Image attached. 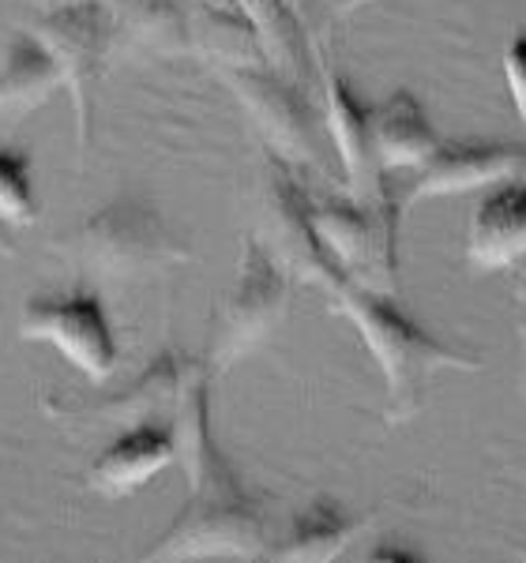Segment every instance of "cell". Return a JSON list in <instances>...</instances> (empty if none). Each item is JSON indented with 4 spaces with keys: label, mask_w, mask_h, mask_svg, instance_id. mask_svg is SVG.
<instances>
[{
    "label": "cell",
    "mask_w": 526,
    "mask_h": 563,
    "mask_svg": "<svg viewBox=\"0 0 526 563\" xmlns=\"http://www.w3.org/2000/svg\"><path fill=\"white\" fill-rule=\"evenodd\" d=\"M335 312L347 320L353 331L361 334L365 350L373 353V361L384 372L387 387V421L403 424L410 417L421 413L425 395H429L432 376L443 368H462L478 372L482 357L456 346H443L440 339H432L421 323H414L403 308L395 305V297L365 289L350 278H331L324 286Z\"/></svg>",
    "instance_id": "1"
},
{
    "label": "cell",
    "mask_w": 526,
    "mask_h": 563,
    "mask_svg": "<svg viewBox=\"0 0 526 563\" xmlns=\"http://www.w3.org/2000/svg\"><path fill=\"white\" fill-rule=\"evenodd\" d=\"M188 504L143 560H263L271 526L263 507L241 488L219 448L185 466Z\"/></svg>",
    "instance_id": "2"
},
{
    "label": "cell",
    "mask_w": 526,
    "mask_h": 563,
    "mask_svg": "<svg viewBox=\"0 0 526 563\" xmlns=\"http://www.w3.org/2000/svg\"><path fill=\"white\" fill-rule=\"evenodd\" d=\"M68 252L98 278L113 282L158 275L193 256L188 244L162 222V214L135 199H113L102 211L84 218L72 230Z\"/></svg>",
    "instance_id": "3"
},
{
    "label": "cell",
    "mask_w": 526,
    "mask_h": 563,
    "mask_svg": "<svg viewBox=\"0 0 526 563\" xmlns=\"http://www.w3.org/2000/svg\"><path fill=\"white\" fill-rule=\"evenodd\" d=\"M294 286L297 282L267 256V249L252 238L241 244V267L238 282H233L230 297L219 308V323H215V339L207 350V368L211 376L230 372L241 365L244 357H252L278 327L286 323L289 305H294Z\"/></svg>",
    "instance_id": "4"
},
{
    "label": "cell",
    "mask_w": 526,
    "mask_h": 563,
    "mask_svg": "<svg viewBox=\"0 0 526 563\" xmlns=\"http://www.w3.org/2000/svg\"><path fill=\"white\" fill-rule=\"evenodd\" d=\"M308 218L320 249L328 252L342 278L365 289L395 297L398 294V214L369 211L353 199H316L308 196Z\"/></svg>",
    "instance_id": "5"
},
{
    "label": "cell",
    "mask_w": 526,
    "mask_h": 563,
    "mask_svg": "<svg viewBox=\"0 0 526 563\" xmlns=\"http://www.w3.org/2000/svg\"><path fill=\"white\" fill-rule=\"evenodd\" d=\"M31 34L42 42V49L53 57L61 79L72 95V113H76V140L79 151L90 147V87L102 71L106 53L113 49L117 31L106 0H68V4H50L39 20L31 23Z\"/></svg>",
    "instance_id": "6"
},
{
    "label": "cell",
    "mask_w": 526,
    "mask_h": 563,
    "mask_svg": "<svg viewBox=\"0 0 526 563\" xmlns=\"http://www.w3.org/2000/svg\"><path fill=\"white\" fill-rule=\"evenodd\" d=\"M20 339L45 342L76 372L95 384L117 372V334L106 305L90 289H72L61 297H31L20 308Z\"/></svg>",
    "instance_id": "7"
},
{
    "label": "cell",
    "mask_w": 526,
    "mask_h": 563,
    "mask_svg": "<svg viewBox=\"0 0 526 563\" xmlns=\"http://www.w3.org/2000/svg\"><path fill=\"white\" fill-rule=\"evenodd\" d=\"M252 238L294 282L324 289L331 278H339L328 252L316 241L313 218H308V188L302 185L297 169L275 154H267V174L260 188V225Z\"/></svg>",
    "instance_id": "8"
},
{
    "label": "cell",
    "mask_w": 526,
    "mask_h": 563,
    "mask_svg": "<svg viewBox=\"0 0 526 563\" xmlns=\"http://www.w3.org/2000/svg\"><path fill=\"white\" fill-rule=\"evenodd\" d=\"M226 87L256 124V132L267 143V154L283 158L297 174H324L320 143L313 129V109L302 98L297 84L271 68H222Z\"/></svg>",
    "instance_id": "9"
},
{
    "label": "cell",
    "mask_w": 526,
    "mask_h": 563,
    "mask_svg": "<svg viewBox=\"0 0 526 563\" xmlns=\"http://www.w3.org/2000/svg\"><path fill=\"white\" fill-rule=\"evenodd\" d=\"M207 361H196L180 350H162L147 368L124 384V390L102 398H50L42 395V410L61 421H79L90 429H132V424L151 421L154 413H169L177 406L180 390L196 372H204Z\"/></svg>",
    "instance_id": "10"
},
{
    "label": "cell",
    "mask_w": 526,
    "mask_h": 563,
    "mask_svg": "<svg viewBox=\"0 0 526 563\" xmlns=\"http://www.w3.org/2000/svg\"><path fill=\"white\" fill-rule=\"evenodd\" d=\"M324 76V124L339 151L342 174H347V196L353 203L369 207V211H395L392 192H387V177L376 162L373 151V132H369V109L358 102V95L350 90L347 76H339L328 60H320Z\"/></svg>",
    "instance_id": "11"
},
{
    "label": "cell",
    "mask_w": 526,
    "mask_h": 563,
    "mask_svg": "<svg viewBox=\"0 0 526 563\" xmlns=\"http://www.w3.org/2000/svg\"><path fill=\"white\" fill-rule=\"evenodd\" d=\"M523 154L526 151L512 147V143H440L437 154L417 169L403 207L482 192V188L501 185L507 177H519Z\"/></svg>",
    "instance_id": "12"
},
{
    "label": "cell",
    "mask_w": 526,
    "mask_h": 563,
    "mask_svg": "<svg viewBox=\"0 0 526 563\" xmlns=\"http://www.w3.org/2000/svg\"><path fill=\"white\" fill-rule=\"evenodd\" d=\"M462 260L474 275L512 271L526 260V177H507L482 196L470 214Z\"/></svg>",
    "instance_id": "13"
},
{
    "label": "cell",
    "mask_w": 526,
    "mask_h": 563,
    "mask_svg": "<svg viewBox=\"0 0 526 563\" xmlns=\"http://www.w3.org/2000/svg\"><path fill=\"white\" fill-rule=\"evenodd\" d=\"M177 462L174 451V432L169 424H132L121 429V435L102 451L87 470V488L106 499H124L140 493L143 485H151L158 474H166Z\"/></svg>",
    "instance_id": "14"
},
{
    "label": "cell",
    "mask_w": 526,
    "mask_h": 563,
    "mask_svg": "<svg viewBox=\"0 0 526 563\" xmlns=\"http://www.w3.org/2000/svg\"><path fill=\"white\" fill-rule=\"evenodd\" d=\"M65 87L53 57L31 31L12 34L0 60V132H12Z\"/></svg>",
    "instance_id": "15"
},
{
    "label": "cell",
    "mask_w": 526,
    "mask_h": 563,
    "mask_svg": "<svg viewBox=\"0 0 526 563\" xmlns=\"http://www.w3.org/2000/svg\"><path fill=\"white\" fill-rule=\"evenodd\" d=\"M369 132H373V151L384 174L392 169H421L437 154L440 135L425 117V106L410 90H395L384 106L369 109Z\"/></svg>",
    "instance_id": "16"
},
{
    "label": "cell",
    "mask_w": 526,
    "mask_h": 563,
    "mask_svg": "<svg viewBox=\"0 0 526 563\" xmlns=\"http://www.w3.org/2000/svg\"><path fill=\"white\" fill-rule=\"evenodd\" d=\"M117 38L154 57L193 53V0H106Z\"/></svg>",
    "instance_id": "17"
},
{
    "label": "cell",
    "mask_w": 526,
    "mask_h": 563,
    "mask_svg": "<svg viewBox=\"0 0 526 563\" xmlns=\"http://www.w3.org/2000/svg\"><path fill=\"white\" fill-rule=\"evenodd\" d=\"M193 53L222 68H267L260 34L233 4H193Z\"/></svg>",
    "instance_id": "18"
},
{
    "label": "cell",
    "mask_w": 526,
    "mask_h": 563,
    "mask_svg": "<svg viewBox=\"0 0 526 563\" xmlns=\"http://www.w3.org/2000/svg\"><path fill=\"white\" fill-rule=\"evenodd\" d=\"M238 8L252 20L263 45L267 68L286 76L289 84H302L308 68V34L305 20L289 0H238Z\"/></svg>",
    "instance_id": "19"
},
{
    "label": "cell",
    "mask_w": 526,
    "mask_h": 563,
    "mask_svg": "<svg viewBox=\"0 0 526 563\" xmlns=\"http://www.w3.org/2000/svg\"><path fill=\"white\" fill-rule=\"evenodd\" d=\"M365 530V522L347 519L328 499H313L302 515L294 519V526L286 530V538L278 544H271L267 556L271 560H335L350 549V541Z\"/></svg>",
    "instance_id": "20"
},
{
    "label": "cell",
    "mask_w": 526,
    "mask_h": 563,
    "mask_svg": "<svg viewBox=\"0 0 526 563\" xmlns=\"http://www.w3.org/2000/svg\"><path fill=\"white\" fill-rule=\"evenodd\" d=\"M39 218V196L31 180V158L20 151L0 147V222L31 225Z\"/></svg>",
    "instance_id": "21"
},
{
    "label": "cell",
    "mask_w": 526,
    "mask_h": 563,
    "mask_svg": "<svg viewBox=\"0 0 526 563\" xmlns=\"http://www.w3.org/2000/svg\"><path fill=\"white\" fill-rule=\"evenodd\" d=\"M504 79H507V90H512V102H515V113L526 121V31L515 34L504 49Z\"/></svg>",
    "instance_id": "22"
},
{
    "label": "cell",
    "mask_w": 526,
    "mask_h": 563,
    "mask_svg": "<svg viewBox=\"0 0 526 563\" xmlns=\"http://www.w3.org/2000/svg\"><path fill=\"white\" fill-rule=\"evenodd\" d=\"M512 301H515V327H519V342L526 350V260L512 267Z\"/></svg>",
    "instance_id": "23"
},
{
    "label": "cell",
    "mask_w": 526,
    "mask_h": 563,
    "mask_svg": "<svg viewBox=\"0 0 526 563\" xmlns=\"http://www.w3.org/2000/svg\"><path fill=\"white\" fill-rule=\"evenodd\" d=\"M15 252H20V244H15L12 225H4V222H0V260H12Z\"/></svg>",
    "instance_id": "24"
},
{
    "label": "cell",
    "mask_w": 526,
    "mask_h": 563,
    "mask_svg": "<svg viewBox=\"0 0 526 563\" xmlns=\"http://www.w3.org/2000/svg\"><path fill=\"white\" fill-rule=\"evenodd\" d=\"M369 4H376V0H335V12L353 15V12H361V8H369Z\"/></svg>",
    "instance_id": "25"
},
{
    "label": "cell",
    "mask_w": 526,
    "mask_h": 563,
    "mask_svg": "<svg viewBox=\"0 0 526 563\" xmlns=\"http://www.w3.org/2000/svg\"><path fill=\"white\" fill-rule=\"evenodd\" d=\"M289 4H294V8H297V15H302V20H305V12H308V0H289Z\"/></svg>",
    "instance_id": "26"
},
{
    "label": "cell",
    "mask_w": 526,
    "mask_h": 563,
    "mask_svg": "<svg viewBox=\"0 0 526 563\" xmlns=\"http://www.w3.org/2000/svg\"><path fill=\"white\" fill-rule=\"evenodd\" d=\"M193 4H233V0H193Z\"/></svg>",
    "instance_id": "27"
},
{
    "label": "cell",
    "mask_w": 526,
    "mask_h": 563,
    "mask_svg": "<svg viewBox=\"0 0 526 563\" xmlns=\"http://www.w3.org/2000/svg\"><path fill=\"white\" fill-rule=\"evenodd\" d=\"M50 4H68V0H45V8H50Z\"/></svg>",
    "instance_id": "28"
},
{
    "label": "cell",
    "mask_w": 526,
    "mask_h": 563,
    "mask_svg": "<svg viewBox=\"0 0 526 563\" xmlns=\"http://www.w3.org/2000/svg\"><path fill=\"white\" fill-rule=\"evenodd\" d=\"M519 177H526V154H523V166H519Z\"/></svg>",
    "instance_id": "29"
}]
</instances>
